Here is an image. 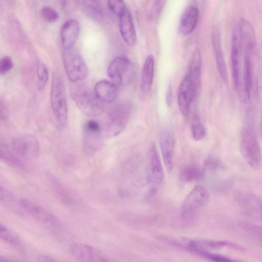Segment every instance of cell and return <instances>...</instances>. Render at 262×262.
I'll return each instance as SVG.
<instances>
[{"mask_svg":"<svg viewBox=\"0 0 262 262\" xmlns=\"http://www.w3.org/2000/svg\"><path fill=\"white\" fill-rule=\"evenodd\" d=\"M70 91L75 104L84 114L91 117L99 116L102 114V102L86 84L80 82L72 83Z\"/></svg>","mask_w":262,"mask_h":262,"instance_id":"cell-1","label":"cell"},{"mask_svg":"<svg viewBox=\"0 0 262 262\" xmlns=\"http://www.w3.org/2000/svg\"><path fill=\"white\" fill-rule=\"evenodd\" d=\"M50 103L56 126L58 129H63L68 121V104L63 80L57 73L52 77Z\"/></svg>","mask_w":262,"mask_h":262,"instance_id":"cell-2","label":"cell"},{"mask_svg":"<svg viewBox=\"0 0 262 262\" xmlns=\"http://www.w3.org/2000/svg\"><path fill=\"white\" fill-rule=\"evenodd\" d=\"M131 113L130 105L127 102H120L113 107L110 111L103 135L107 138H112L120 134L126 126Z\"/></svg>","mask_w":262,"mask_h":262,"instance_id":"cell-3","label":"cell"},{"mask_svg":"<svg viewBox=\"0 0 262 262\" xmlns=\"http://www.w3.org/2000/svg\"><path fill=\"white\" fill-rule=\"evenodd\" d=\"M240 151L245 162L253 168H258L261 163L260 147L253 131L244 128L241 133Z\"/></svg>","mask_w":262,"mask_h":262,"instance_id":"cell-4","label":"cell"},{"mask_svg":"<svg viewBox=\"0 0 262 262\" xmlns=\"http://www.w3.org/2000/svg\"><path fill=\"white\" fill-rule=\"evenodd\" d=\"M63 62L67 75L72 83L79 82L86 78L88 74L87 67L76 50L73 48L64 50Z\"/></svg>","mask_w":262,"mask_h":262,"instance_id":"cell-5","label":"cell"},{"mask_svg":"<svg viewBox=\"0 0 262 262\" xmlns=\"http://www.w3.org/2000/svg\"><path fill=\"white\" fill-rule=\"evenodd\" d=\"M69 250L78 262H116L97 248L82 243L71 244Z\"/></svg>","mask_w":262,"mask_h":262,"instance_id":"cell-6","label":"cell"},{"mask_svg":"<svg viewBox=\"0 0 262 262\" xmlns=\"http://www.w3.org/2000/svg\"><path fill=\"white\" fill-rule=\"evenodd\" d=\"M107 74L116 86L123 85L129 82L132 79V64L125 57H116L110 62Z\"/></svg>","mask_w":262,"mask_h":262,"instance_id":"cell-7","label":"cell"},{"mask_svg":"<svg viewBox=\"0 0 262 262\" xmlns=\"http://www.w3.org/2000/svg\"><path fill=\"white\" fill-rule=\"evenodd\" d=\"M11 147L18 156L27 159L34 160L39 156V141L31 134H24L17 136L12 140Z\"/></svg>","mask_w":262,"mask_h":262,"instance_id":"cell-8","label":"cell"},{"mask_svg":"<svg viewBox=\"0 0 262 262\" xmlns=\"http://www.w3.org/2000/svg\"><path fill=\"white\" fill-rule=\"evenodd\" d=\"M199 86L187 74L181 82L178 91V105L181 114L185 117L190 113Z\"/></svg>","mask_w":262,"mask_h":262,"instance_id":"cell-9","label":"cell"},{"mask_svg":"<svg viewBox=\"0 0 262 262\" xmlns=\"http://www.w3.org/2000/svg\"><path fill=\"white\" fill-rule=\"evenodd\" d=\"M146 176L147 182L154 188L160 185L164 173L158 152L155 145L151 144L147 152Z\"/></svg>","mask_w":262,"mask_h":262,"instance_id":"cell-10","label":"cell"},{"mask_svg":"<svg viewBox=\"0 0 262 262\" xmlns=\"http://www.w3.org/2000/svg\"><path fill=\"white\" fill-rule=\"evenodd\" d=\"M209 193L201 185L195 186L186 196L182 206L184 215H190L204 206L209 199Z\"/></svg>","mask_w":262,"mask_h":262,"instance_id":"cell-11","label":"cell"},{"mask_svg":"<svg viewBox=\"0 0 262 262\" xmlns=\"http://www.w3.org/2000/svg\"><path fill=\"white\" fill-rule=\"evenodd\" d=\"M174 142L172 129L168 127L162 129L160 133L159 144L165 167L169 171L173 168Z\"/></svg>","mask_w":262,"mask_h":262,"instance_id":"cell-12","label":"cell"},{"mask_svg":"<svg viewBox=\"0 0 262 262\" xmlns=\"http://www.w3.org/2000/svg\"><path fill=\"white\" fill-rule=\"evenodd\" d=\"M20 206L36 220L46 224H54L57 222L55 216L40 205L27 199L19 200Z\"/></svg>","mask_w":262,"mask_h":262,"instance_id":"cell-13","label":"cell"},{"mask_svg":"<svg viewBox=\"0 0 262 262\" xmlns=\"http://www.w3.org/2000/svg\"><path fill=\"white\" fill-rule=\"evenodd\" d=\"M241 41L238 29L234 28L232 35L231 61L232 76L234 88L238 90L239 84L240 53Z\"/></svg>","mask_w":262,"mask_h":262,"instance_id":"cell-14","label":"cell"},{"mask_svg":"<svg viewBox=\"0 0 262 262\" xmlns=\"http://www.w3.org/2000/svg\"><path fill=\"white\" fill-rule=\"evenodd\" d=\"M119 27L124 41L130 46H134L137 40L136 32L132 14L127 8L119 17Z\"/></svg>","mask_w":262,"mask_h":262,"instance_id":"cell-15","label":"cell"},{"mask_svg":"<svg viewBox=\"0 0 262 262\" xmlns=\"http://www.w3.org/2000/svg\"><path fill=\"white\" fill-rule=\"evenodd\" d=\"M199 17L198 8L190 5L186 7L180 19L179 30L183 35L186 36L195 29Z\"/></svg>","mask_w":262,"mask_h":262,"instance_id":"cell-16","label":"cell"},{"mask_svg":"<svg viewBox=\"0 0 262 262\" xmlns=\"http://www.w3.org/2000/svg\"><path fill=\"white\" fill-rule=\"evenodd\" d=\"M79 34V25L77 20L69 19L62 26L60 31L61 42L64 50L73 48Z\"/></svg>","mask_w":262,"mask_h":262,"instance_id":"cell-17","label":"cell"},{"mask_svg":"<svg viewBox=\"0 0 262 262\" xmlns=\"http://www.w3.org/2000/svg\"><path fill=\"white\" fill-rule=\"evenodd\" d=\"M212 42L219 74L223 80L226 82L228 79L227 69L222 48L220 32L216 28L214 29L212 33Z\"/></svg>","mask_w":262,"mask_h":262,"instance_id":"cell-18","label":"cell"},{"mask_svg":"<svg viewBox=\"0 0 262 262\" xmlns=\"http://www.w3.org/2000/svg\"><path fill=\"white\" fill-rule=\"evenodd\" d=\"M94 92L101 102L110 103L117 97V89L113 82L104 79L95 84Z\"/></svg>","mask_w":262,"mask_h":262,"instance_id":"cell-19","label":"cell"},{"mask_svg":"<svg viewBox=\"0 0 262 262\" xmlns=\"http://www.w3.org/2000/svg\"><path fill=\"white\" fill-rule=\"evenodd\" d=\"M155 68L154 58L152 55H148L143 63L141 80L140 88L144 93H148L151 88Z\"/></svg>","mask_w":262,"mask_h":262,"instance_id":"cell-20","label":"cell"},{"mask_svg":"<svg viewBox=\"0 0 262 262\" xmlns=\"http://www.w3.org/2000/svg\"><path fill=\"white\" fill-rule=\"evenodd\" d=\"M249 50H244V89L245 100L250 99V91L253 83V68L252 54Z\"/></svg>","mask_w":262,"mask_h":262,"instance_id":"cell-21","label":"cell"},{"mask_svg":"<svg viewBox=\"0 0 262 262\" xmlns=\"http://www.w3.org/2000/svg\"><path fill=\"white\" fill-rule=\"evenodd\" d=\"M47 178L52 191L57 199L64 204L68 205L71 203V196L60 181L51 173H47Z\"/></svg>","mask_w":262,"mask_h":262,"instance_id":"cell-22","label":"cell"},{"mask_svg":"<svg viewBox=\"0 0 262 262\" xmlns=\"http://www.w3.org/2000/svg\"><path fill=\"white\" fill-rule=\"evenodd\" d=\"M201 72V58L200 51L195 49L191 57L187 74L200 86Z\"/></svg>","mask_w":262,"mask_h":262,"instance_id":"cell-23","label":"cell"},{"mask_svg":"<svg viewBox=\"0 0 262 262\" xmlns=\"http://www.w3.org/2000/svg\"><path fill=\"white\" fill-rule=\"evenodd\" d=\"M204 172L198 166L189 165L184 167L180 171L179 178L183 183H190L201 180Z\"/></svg>","mask_w":262,"mask_h":262,"instance_id":"cell-24","label":"cell"},{"mask_svg":"<svg viewBox=\"0 0 262 262\" xmlns=\"http://www.w3.org/2000/svg\"><path fill=\"white\" fill-rule=\"evenodd\" d=\"M78 4L83 11L92 18L100 21L103 18V13L101 5L95 1H79Z\"/></svg>","mask_w":262,"mask_h":262,"instance_id":"cell-25","label":"cell"},{"mask_svg":"<svg viewBox=\"0 0 262 262\" xmlns=\"http://www.w3.org/2000/svg\"><path fill=\"white\" fill-rule=\"evenodd\" d=\"M191 134L195 141H201L204 138L206 134L205 127L198 116H194L191 125Z\"/></svg>","mask_w":262,"mask_h":262,"instance_id":"cell-26","label":"cell"},{"mask_svg":"<svg viewBox=\"0 0 262 262\" xmlns=\"http://www.w3.org/2000/svg\"><path fill=\"white\" fill-rule=\"evenodd\" d=\"M0 238L12 245L16 246L20 243L17 234L8 227L0 224Z\"/></svg>","mask_w":262,"mask_h":262,"instance_id":"cell-27","label":"cell"},{"mask_svg":"<svg viewBox=\"0 0 262 262\" xmlns=\"http://www.w3.org/2000/svg\"><path fill=\"white\" fill-rule=\"evenodd\" d=\"M36 75L37 88L39 90H42L48 82L49 73L46 66L40 61H38L37 63Z\"/></svg>","mask_w":262,"mask_h":262,"instance_id":"cell-28","label":"cell"},{"mask_svg":"<svg viewBox=\"0 0 262 262\" xmlns=\"http://www.w3.org/2000/svg\"><path fill=\"white\" fill-rule=\"evenodd\" d=\"M0 160L12 166L19 168L23 166L19 159L9 151L2 148H0Z\"/></svg>","mask_w":262,"mask_h":262,"instance_id":"cell-29","label":"cell"},{"mask_svg":"<svg viewBox=\"0 0 262 262\" xmlns=\"http://www.w3.org/2000/svg\"><path fill=\"white\" fill-rule=\"evenodd\" d=\"M107 5L110 10L118 17L127 9L124 2L120 0L108 1Z\"/></svg>","mask_w":262,"mask_h":262,"instance_id":"cell-30","label":"cell"},{"mask_svg":"<svg viewBox=\"0 0 262 262\" xmlns=\"http://www.w3.org/2000/svg\"><path fill=\"white\" fill-rule=\"evenodd\" d=\"M41 14L45 20L50 23L56 21L58 18L57 12L49 6L43 7L41 10Z\"/></svg>","mask_w":262,"mask_h":262,"instance_id":"cell-31","label":"cell"},{"mask_svg":"<svg viewBox=\"0 0 262 262\" xmlns=\"http://www.w3.org/2000/svg\"><path fill=\"white\" fill-rule=\"evenodd\" d=\"M13 61L8 56H5L0 59V75L9 72L13 67Z\"/></svg>","mask_w":262,"mask_h":262,"instance_id":"cell-32","label":"cell"},{"mask_svg":"<svg viewBox=\"0 0 262 262\" xmlns=\"http://www.w3.org/2000/svg\"><path fill=\"white\" fill-rule=\"evenodd\" d=\"M204 166L207 170H213L219 167L220 163L216 159L209 157L206 160Z\"/></svg>","mask_w":262,"mask_h":262,"instance_id":"cell-33","label":"cell"},{"mask_svg":"<svg viewBox=\"0 0 262 262\" xmlns=\"http://www.w3.org/2000/svg\"><path fill=\"white\" fill-rule=\"evenodd\" d=\"M165 1H155L151 8L150 14L151 17H155L160 13L164 5Z\"/></svg>","mask_w":262,"mask_h":262,"instance_id":"cell-34","label":"cell"},{"mask_svg":"<svg viewBox=\"0 0 262 262\" xmlns=\"http://www.w3.org/2000/svg\"><path fill=\"white\" fill-rule=\"evenodd\" d=\"M13 195L7 189L0 184V200L3 201H11Z\"/></svg>","mask_w":262,"mask_h":262,"instance_id":"cell-35","label":"cell"},{"mask_svg":"<svg viewBox=\"0 0 262 262\" xmlns=\"http://www.w3.org/2000/svg\"><path fill=\"white\" fill-rule=\"evenodd\" d=\"M8 116V111L3 102L0 99V119L3 120H7Z\"/></svg>","mask_w":262,"mask_h":262,"instance_id":"cell-36","label":"cell"},{"mask_svg":"<svg viewBox=\"0 0 262 262\" xmlns=\"http://www.w3.org/2000/svg\"><path fill=\"white\" fill-rule=\"evenodd\" d=\"M172 92L170 83H169L166 93V102L168 106H170L172 103Z\"/></svg>","mask_w":262,"mask_h":262,"instance_id":"cell-37","label":"cell"},{"mask_svg":"<svg viewBox=\"0 0 262 262\" xmlns=\"http://www.w3.org/2000/svg\"><path fill=\"white\" fill-rule=\"evenodd\" d=\"M39 262H60L55 258L45 254H40L38 256Z\"/></svg>","mask_w":262,"mask_h":262,"instance_id":"cell-38","label":"cell"}]
</instances>
